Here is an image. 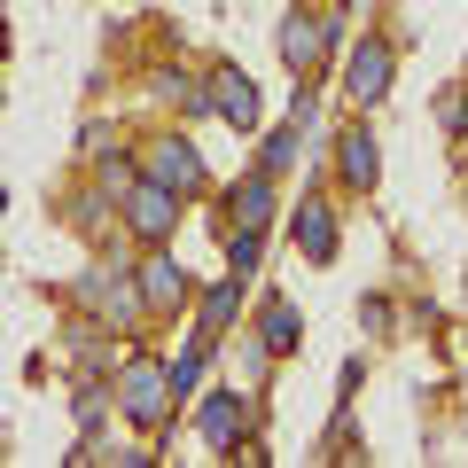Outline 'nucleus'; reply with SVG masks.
<instances>
[{
  "mask_svg": "<svg viewBox=\"0 0 468 468\" xmlns=\"http://www.w3.org/2000/svg\"><path fill=\"white\" fill-rule=\"evenodd\" d=\"M335 180H344V187H359V196H367V187L383 180V149H375V133H367V125H344V133H335Z\"/></svg>",
  "mask_w": 468,
  "mask_h": 468,
  "instance_id": "f8f14e48",
  "label": "nucleus"
},
{
  "mask_svg": "<svg viewBox=\"0 0 468 468\" xmlns=\"http://www.w3.org/2000/svg\"><path fill=\"white\" fill-rule=\"evenodd\" d=\"M359 320H367V335H390V297H367V304H359Z\"/></svg>",
  "mask_w": 468,
  "mask_h": 468,
  "instance_id": "aec40b11",
  "label": "nucleus"
},
{
  "mask_svg": "<svg viewBox=\"0 0 468 468\" xmlns=\"http://www.w3.org/2000/svg\"><path fill=\"white\" fill-rule=\"evenodd\" d=\"M297 141H304V110H297V117H282V125L258 141V172H273V180H282V172L297 165Z\"/></svg>",
  "mask_w": 468,
  "mask_h": 468,
  "instance_id": "dca6fc26",
  "label": "nucleus"
},
{
  "mask_svg": "<svg viewBox=\"0 0 468 468\" xmlns=\"http://www.w3.org/2000/svg\"><path fill=\"white\" fill-rule=\"evenodd\" d=\"M63 359H70V375H117L125 367V359H117V328L94 320V313H79L63 328Z\"/></svg>",
  "mask_w": 468,
  "mask_h": 468,
  "instance_id": "1a4fd4ad",
  "label": "nucleus"
},
{
  "mask_svg": "<svg viewBox=\"0 0 468 468\" xmlns=\"http://www.w3.org/2000/svg\"><path fill=\"white\" fill-rule=\"evenodd\" d=\"M203 94H211V117L234 125V133H258V79L234 63H211L203 70Z\"/></svg>",
  "mask_w": 468,
  "mask_h": 468,
  "instance_id": "6e6552de",
  "label": "nucleus"
},
{
  "mask_svg": "<svg viewBox=\"0 0 468 468\" xmlns=\"http://www.w3.org/2000/svg\"><path fill=\"white\" fill-rule=\"evenodd\" d=\"M273 48H282V63L297 70V79H313V70L328 63V48H335V24L313 16L304 0H289V16H282V32H273Z\"/></svg>",
  "mask_w": 468,
  "mask_h": 468,
  "instance_id": "20e7f679",
  "label": "nucleus"
},
{
  "mask_svg": "<svg viewBox=\"0 0 468 468\" xmlns=\"http://www.w3.org/2000/svg\"><path fill=\"white\" fill-rule=\"evenodd\" d=\"M258 335H266L273 359H289V351L304 344V313H297V297H266V304H258Z\"/></svg>",
  "mask_w": 468,
  "mask_h": 468,
  "instance_id": "4468645a",
  "label": "nucleus"
},
{
  "mask_svg": "<svg viewBox=\"0 0 468 468\" xmlns=\"http://www.w3.org/2000/svg\"><path fill=\"white\" fill-rule=\"evenodd\" d=\"M172 359L156 351H125V367H117V414L133 421V430H172Z\"/></svg>",
  "mask_w": 468,
  "mask_h": 468,
  "instance_id": "f03ea898",
  "label": "nucleus"
},
{
  "mask_svg": "<svg viewBox=\"0 0 468 468\" xmlns=\"http://www.w3.org/2000/svg\"><path fill=\"white\" fill-rule=\"evenodd\" d=\"M242 282H250V273H234V266H227V282L196 289V335H203V344H218V335L234 328V304H242Z\"/></svg>",
  "mask_w": 468,
  "mask_h": 468,
  "instance_id": "ddd939ff",
  "label": "nucleus"
},
{
  "mask_svg": "<svg viewBox=\"0 0 468 468\" xmlns=\"http://www.w3.org/2000/svg\"><path fill=\"white\" fill-rule=\"evenodd\" d=\"M297 250L313 258V266H328V258H335V211H328L320 196L297 203Z\"/></svg>",
  "mask_w": 468,
  "mask_h": 468,
  "instance_id": "2eb2a0df",
  "label": "nucleus"
},
{
  "mask_svg": "<svg viewBox=\"0 0 468 468\" xmlns=\"http://www.w3.org/2000/svg\"><path fill=\"white\" fill-rule=\"evenodd\" d=\"M180 211H187V196L165 187V180H149V172H141V187L125 196V227H133L141 242H172V234H180Z\"/></svg>",
  "mask_w": 468,
  "mask_h": 468,
  "instance_id": "423d86ee",
  "label": "nucleus"
},
{
  "mask_svg": "<svg viewBox=\"0 0 468 468\" xmlns=\"http://www.w3.org/2000/svg\"><path fill=\"white\" fill-rule=\"evenodd\" d=\"M390 79H399V48H390V39H359V48H351V63H344L351 110H375V101L390 94Z\"/></svg>",
  "mask_w": 468,
  "mask_h": 468,
  "instance_id": "0eeeda50",
  "label": "nucleus"
},
{
  "mask_svg": "<svg viewBox=\"0 0 468 468\" xmlns=\"http://www.w3.org/2000/svg\"><path fill=\"white\" fill-rule=\"evenodd\" d=\"M141 289H149L156 313H180V304L196 297V282H187V266L172 258V242H149V258H141Z\"/></svg>",
  "mask_w": 468,
  "mask_h": 468,
  "instance_id": "9b49d317",
  "label": "nucleus"
},
{
  "mask_svg": "<svg viewBox=\"0 0 468 468\" xmlns=\"http://www.w3.org/2000/svg\"><path fill=\"white\" fill-rule=\"evenodd\" d=\"M218 242H227V266H234V273H250L258 250H266V234H258V227H227Z\"/></svg>",
  "mask_w": 468,
  "mask_h": 468,
  "instance_id": "a211bd4d",
  "label": "nucleus"
},
{
  "mask_svg": "<svg viewBox=\"0 0 468 468\" xmlns=\"http://www.w3.org/2000/svg\"><path fill=\"white\" fill-rule=\"evenodd\" d=\"M273 211H282V180L250 165L242 180L227 187V196H218V234H227V227H258V234H266V227H273Z\"/></svg>",
  "mask_w": 468,
  "mask_h": 468,
  "instance_id": "39448f33",
  "label": "nucleus"
},
{
  "mask_svg": "<svg viewBox=\"0 0 468 468\" xmlns=\"http://www.w3.org/2000/svg\"><path fill=\"white\" fill-rule=\"evenodd\" d=\"M70 304H79V313H94V320H110L117 335H133L141 320L156 313L149 289H141V266H117V258H94V266L70 282Z\"/></svg>",
  "mask_w": 468,
  "mask_h": 468,
  "instance_id": "f257e3e1",
  "label": "nucleus"
},
{
  "mask_svg": "<svg viewBox=\"0 0 468 468\" xmlns=\"http://www.w3.org/2000/svg\"><path fill=\"white\" fill-rule=\"evenodd\" d=\"M141 172H149V180H165V187H180V196H203V180H211L187 133H156L149 156H141Z\"/></svg>",
  "mask_w": 468,
  "mask_h": 468,
  "instance_id": "9d476101",
  "label": "nucleus"
},
{
  "mask_svg": "<svg viewBox=\"0 0 468 468\" xmlns=\"http://www.w3.org/2000/svg\"><path fill=\"white\" fill-rule=\"evenodd\" d=\"M187 421H196V437H203L211 452H242V445H250V399H242L234 383L203 390V399H196V414H187Z\"/></svg>",
  "mask_w": 468,
  "mask_h": 468,
  "instance_id": "7ed1b4c3",
  "label": "nucleus"
},
{
  "mask_svg": "<svg viewBox=\"0 0 468 468\" xmlns=\"http://www.w3.org/2000/svg\"><path fill=\"white\" fill-rule=\"evenodd\" d=\"M94 187L117 203V211H125V196L141 187V165H125V156H101V165H94Z\"/></svg>",
  "mask_w": 468,
  "mask_h": 468,
  "instance_id": "f3484780",
  "label": "nucleus"
},
{
  "mask_svg": "<svg viewBox=\"0 0 468 468\" xmlns=\"http://www.w3.org/2000/svg\"><path fill=\"white\" fill-rule=\"evenodd\" d=\"M437 125H445L452 141H468V86H445V94H437Z\"/></svg>",
  "mask_w": 468,
  "mask_h": 468,
  "instance_id": "6ab92c4d",
  "label": "nucleus"
}]
</instances>
